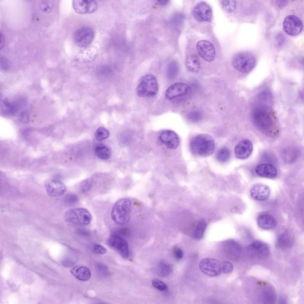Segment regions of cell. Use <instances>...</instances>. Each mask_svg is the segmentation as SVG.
Returning <instances> with one entry per match:
<instances>
[{
	"instance_id": "6da1fadb",
	"label": "cell",
	"mask_w": 304,
	"mask_h": 304,
	"mask_svg": "<svg viewBox=\"0 0 304 304\" xmlns=\"http://www.w3.org/2000/svg\"><path fill=\"white\" fill-rule=\"evenodd\" d=\"M191 151L194 155L205 157L214 152L215 144L213 138L209 135L202 134L192 138L189 143Z\"/></svg>"
},
{
	"instance_id": "7a4b0ae2",
	"label": "cell",
	"mask_w": 304,
	"mask_h": 304,
	"mask_svg": "<svg viewBox=\"0 0 304 304\" xmlns=\"http://www.w3.org/2000/svg\"><path fill=\"white\" fill-rule=\"evenodd\" d=\"M132 204L128 199H120L116 202L112 208V218L116 223L119 225L125 224L130 218Z\"/></svg>"
},
{
	"instance_id": "3957f363",
	"label": "cell",
	"mask_w": 304,
	"mask_h": 304,
	"mask_svg": "<svg viewBox=\"0 0 304 304\" xmlns=\"http://www.w3.org/2000/svg\"><path fill=\"white\" fill-rule=\"evenodd\" d=\"M158 90V84L156 77L153 75L148 74L141 78L136 91L139 96L151 97L157 94Z\"/></svg>"
},
{
	"instance_id": "277c9868",
	"label": "cell",
	"mask_w": 304,
	"mask_h": 304,
	"mask_svg": "<svg viewBox=\"0 0 304 304\" xmlns=\"http://www.w3.org/2000/svg\"><path fill=\"white\" fill-rule=\"evenodd\" d=\"M254 55L248 52H242L235 55L232 60L234 67L242 73H247L251 70L256 64Z\"/></svg>"
},
{
	"instance_id": "5b68a950",
	"label": "cell",
	"mask_w": 304,
	"mask_h": 304,
	"mask_svg": "<svg viewBox=\"0 0 304 304\" xmlns=\"http://www.w3.org/2000/svg\"><path fill=\"white\" fill-rule=\"evenodd\" d=\"M65 220L73 224L79 225L86 226L88 224L91 220V216L86 209L76 208L69 210L65 214Z\"/></svg>"
},
{
	"instance_id": "8992f818",
	"label": "cell",
	"mask_w": 304,
	"mask_h": 304,
	"mask_svg": "<svg viewBox=\"0 0 304 304\" xmlns=\"http://www.w3.org/2000/svg\"><path fill=\"white\" fill-rule=\"evenodd\" d=\"M268 108L260 105H256L251 113V118L254 124L263 130L270 129L272 125L271 117L268 112Z\"/></svg>"
},
{
	"instance_id": "52a82bcc",
	"label": "cell",
	"mask_w": 304,
	"mask_h": 304,
	"mask_svg": "<svg viewBox=\"0 0 304 304\" xmlns=\"http://www.w3.org/2000/svg\"><path fill=\"white\" fill-rule=\"evenodd\" d=\"M303 24L300 19L294 15H289L284 19L283 27L285 32L291 36L299 34L302 31Z\"/></svg>"
},
{
	"instance_id": "ba28073f",
	"label": "cell",
	"mask_w": 304,
	"mask_h": 304,
	"mask_svg": "<svg viewBox=\"0 0 304 304\" xmlns=\"http://www.w3.org/2000/svg\"><path fill=\"white\" fill-rule=\"evenodd\" d=\"M94 37V30L89 27H83L75 32L74 39L75 44L81 48H85L89 45Z\"/></svg>"
},
{
	"instance_id": "9c48e42d",
	"label": "cell",
	"mask_w": 304,
	"mask_h": 304,
	"mask_svg": "<svg viewBox=\"0 0 304 304\" xmlns=\"http://www.w3.org/2000/svg\"><path fill=\"white\" fill-rule=\"evenodd\" d=\"M199 267L203 273L211 277L218 276L222 272L221 264L213 259H203L200 262Z\"/></svg>"
},
{
	"instance_id": "30bf717a",
	"label": "cell",
	"mask_w": 304,
	"mask_h": 304,
	"mask_svg": "<svg viewBox=\"0 0 304 304\" xmlns=\"http://www.w3.org/2000/svg\"><path fill=\"white\" fill-rule=\"evenodd\" d=\"M260 289L259 295L261 299L264 303H275L277 301L276 294L273 287L265 282H257Z\"/></svg>"
},
{
	"instance_id": "8fae6325",
	"label": "cell",
	"mask_w": 304,
	"mask_h": 304,
	"mask_svg": "<svg viewBox=\"0 0 304 304\" xmlns=\"http://www.w3.org/2000/svg\"><path fill=\"white\" fill-rule=\"evenodd\" d=\"M108 243L111 247L117 251L123 257L127 258L129 256L128 243L122 237L116 235H112L108 238Z\"/></svg>"
},
{
	"instance_id": "7c38bea8",
	"label": "cell",
	"mask_w": 304,
	"mask_h": 304,
	"mask_svg": "<svg viewBox=\"0 0 304 304\" xmlns=\"http://www.w3.org/2000/svg\"><path fill=\"white\" fill-rule=\"evenodd\" d=\"M193 13L197 20L199 21L210 22L212 17V11L210 6L206 3L201 1L194 7Z\"/></svg>"
},
{
	"instance_id": "4fadbf2b",
	"label": "cell",
	"mask_w": 304,
	"mask_h": 304,
	"mask_svg": "<svg viewBox=\"0 0 304 304\" xmlns=\"http://www.w3.org/2000/svg\"><path fill=\"white\" fill-rule=\"evenodd\" d=\"M197 50L202 58L208 62L213 61L215 58L216 52L212 44L206 40L199 41L197 45Z\"/></svg>"
},
{
	"instance_id": "5bb4252c",
	"label": "cell",
	"mask_w": 304,
	"mask_h": 304,
	"mask_svg": "<svg viewBox=\"0 0 304 304\" xmlns=\"http://www.w3.org/2000/svg\"><path fill=\"white\" fill-rule=\"evenodd\" d=\"M189 88L186 84L183 83H177L170 86L166 90L165 96L168 99H171L178 97L186 96L188 94Z\"/></svg>"
},
{
	"instance_id": "9a60e30c",
	"label": "cell",
	"mask_w": 304,
	"mask_h": 304,
	"mask_svg": "<svg viewBox=\"0 0 304 304\" xmlns=\"http://www.w3.org/2000/svg\"><path fill=\"white\" fill-rule=\"evenodd\" d=\"M72 6L76 12L81 14L92 13L97 7L96 3L93 0H74Z\"/></svg>"
},
{
	"instance_id": "2e32d148",
	"label": "cell",
	"mask_w": 304,
	"mask_h": 304,
	"mask_svg": "<svg viewBox=\"0 0 304 304\" xmlns=\"http://www.w3.org/2000/svg\"><path fill=\"white\" fill-rule=\"evenodd\" d=\"M253 150V145L251 142L248 139H244L236 145L234 151L235 156L237 158L243 159L250 156Z\"/></svg>"
},
{
	"instance_id": "e0dca14e",
	"label": "cell",
	"mask_w": 304,
	"mask_h": 304,
	"mask_svg": "<svg viewBox=\"0 0 304 304\" xmlns=\"http://www.w3.org/2000/svg\"><path fill=\"white\" fill-rule=\"evenodd\" d=\"M250 193L254 200L263 201L267 199L270 195V190L267 185L261 183L253 185L251 187Z\"/></svg>"
},
{
	"instance_id": "ac0fdd59",
	"label": "cell",
	"mask_w": 304,
	"mask_h": 304,
	"mask_svg": "<svg viewBox=\"0 0 304 304\" xmlns=\"http://www.w3.org/2000/svg\"><path fill=\"white\" fill-rule=\"evenodd\" d=\"M248 250L253 256L259 259L265 258L269 253V248L266 244L261 241H256L250 244Z\"/></svg>"
},
{
	"instance_id": "d6986e66",
	"label": "cell",
	"mask_w": 304,
	"mask_h": 304,
	"mask_svg": "<svg viewBox=\"0 0 304 304\" xmlns=\"http://www.w3.org/2000/svg\"><path fill=\"white\" fill-rule=\"evenodd\" d=\"M45 187L48 194L51 197L62 195L66 191L64 184L60 180H56L48 181L45 184Z\"/></svg>"
},
{
	"instance_id": "ffe728a7",
	"label": "cell",
	"mask_w": 304,
	"mask_h": 304,
	"mask_svg": "<svg viewBox=\"0 0 304 304\" xmlns=\"http://www.w3.org/2000/svg\"><path fill=\"white\" fill-rule=\"evenodd\" d=\"M160 139L167 148L171 149L177 148L179 143V139L177 134L170 130L163 131L160 135Z\"/></svg>"
},
{
	"instance_id": "44dd1931",
	"label": "cell",
	"mask_w": 304,
	"mask_h": 304,
	"mask_svg": "<svg viewBox=\"0 0 304 304\" xmlns=\"http://www.w3.org/2000/svg\"><path fill=\"white\" fill-rule=\"evenodd\" d=\"M255 172L258 176L263 178H273L277 175V172L273 165L264 163L258 165L255 168Z\"/></svg>"
},
{
	"instance_id": "7402d4cb",
	"label": "cell",
	"mask_w": 304,
	"mask_h": 304,
	"mask_svg": "<svg viewBox=\"0 0 304 304\" xmlns=\"http://www.w3.org/2000/svg\"><path fill=\"white\" fill-rule=\"evenodd\" d=\"M257 221L259 226L266 230L273 228L277 223L275 218L271 215L267 214L260 215L258 216Z\"/></svg>"
},
{
	"instance_id": "603a6c76",
	"label": "cell",
	"mask_w": 304,
	"mask_h": 304,
	"mask_svg": "<svg viewBox=\"0 0 304 304\" xmlns=\"http://www.w3.org/2000/svg\"><path fill=\"white\" fill-rule=\"evenodd\" d=\"M293 241L292 236L288 232H285L280 235L278 237L276 246L279 248L287 249L292 247Z\"/></svg>"
},
{
	"instance_id": "cb8c5ba5",
	"label": "cell",
	"mask_w": 304,
	"mask_h": 304,
	"mask_svg": "<svg viewBox=\"0 0 304 304\" xmlns=\"http://www.w3.org/2000/svg\"><path fill=\"white\" fill-rule=\"evenodd\" d=\"M70 272L75 277L81 281H88L91 277V273L89 269L84 266L74 267L71 269Z\"/></svg>"
},
{
	"instance_id": "d4e9b609",
	"label": "cell",
	"mask_w": 304,
	"mask_h": 304,
	"mask_svg": "<svg viewBox=\"0 0 304 304\" xmlns=\"http://www.w3.org/2000/svg\"><path fill=\"white\" fill-rule=\"evenodd\" d=\"M185 64L187 69L192 72H196L199 69L200 64L197 56L193 54L188 55L186 57Z\"/></svg>"
},
{
	"instance_id": "484cf974",
	"label": "cell",
	"mask_w": 304,
	"mask_h": 304,
	"mask_svg": "<svg viewBox=\"0 0 304 304\" xmlns=\"http://www.w3.org/2000/svg\"><path fill=\"white\" fill-rule=\"evenodd\" d=\"M98 53V50L96 48L94 47L86 49L85 50L79 54V57L82 58V61L84 62H89L94 60L96 57Z\"/></svg>"
},
{
	"instance_id": "4316f807",
	"label": "cell",
	"mask_w": 304,
	"mask_h": 304,
	"mask_svg": "<svg viewBox=\"0 0 304 304\" xmlns=\"http://www.w3.org/2000/svg\"><path fill=\"white\" fill-rule=\"evenodd\" d=\"M172 268L170 265L164 262H160L158 265L157 272L161 277H165L169 275L172 272Z\"/></svg>"
},
{
	"instance_id": "83f0119b",
	"label": "cell",
	"mask_w": 304,
	"mask_h": 304,
	"mask_svg": "<svg viewBox=\"0 0 304 304\" xmlns=\"http://www.w3.org/2000/svg\"><path fill=\"white\" fill-rule=\"evenodd\" d=\"M95 153L96 156L102 159H107L110 156V151L106 146L100 145L97 146L95 149Z\"/></svg>"
},
{
	"instance_id": "f1b7e54d",
	"label": "cell",
	"mask_w": 304,
	"mask_h": 304,
	"mask_svg": "<svg viewBox=\"0 0 304 304\" xmlns=\"http://www.w3.org/2000/svg\"><path fill=\"white\" fill-rule=\"evenodd\" d=\"M230 156V152L227 147H223L220 148L217 151L216 158L218 162L224 163L227 162Z\"/></svg>"
},
{
	"instance_id": "f546056e",
	"label": "cell",
	"mask_w": 304,
	"mask_h": 304,
	"mask_svg": "<svg viewBox=\"0 0 304 304\" xmlns=\"http://www.w3.org/2000/svg\"><path fill=\"white\" fill-rule=\"evenodd\" d=\"M179 69L177 62L175 61H171L168 64L167 70V74L168 79H174L178 73Z\"/></svg>"
},
{
	"instance_id": "4dcf8cb0",
	"label": "cell",
	"mask_w": 304,
	"mask_h": 304,
	"mask_svg": "<svg viewBox=\"0 0 304 304\" xmlns=\"http://www.w3.org/2000/svg\"><path fill=\"white\" fill-rule=\"evenodd\" d=\"M207 224L203 220H200L198 223L193 235L194 238L196 240H200L202 238L206 228Z\"/></svg>"
},
{
	"instance_id": "1f68e13d",
	"label": "cell",
	"mask_w": 304,
	"mask_h": 304,
	"mask_svg": "<svg viewBox=\"0 0 304 304\" xmlns=\"http://www.w3.org/2000/svg\"><path fill=\"white\" fill-rule=\"evenodd\" d=\"M220 3L223 9L227 12H233L235 9L236 3L234 0H221Z\"/></svg>"
},
{
	"instance_id": "d6a6232c",
	"label": "cell",
	"mask_w": 304,
	"mask_h": 304,
	"mask_svg": "<svg viewBox=\"0 0 304 304\" xmlns=\"http://www.w3.org/2000/svg\"><path fill=\"white\" fill-rule=\"evenodd\" d=\"M109 134V132L107 129L104 127H100L96 130L95 136L98 140L101 141L107 138Z\"/></svg>"
},
{
	"instance_id": "836d02e7",
	"label": "cell",
	"mask_w": 304,
	"mask_h": 304,
	"mask_svg": "<svg viewBox=\"0 0 304 304\" xmlns=\"http://www.w3.org/2000/svg\"><path fill=\"white\" fill-rule=\"evenodd\" d=\"M202 117L201 113L198 111L190 113L187 115L189 120L192 122H198L201 120Z\"/></svg>"
},
{
	"instance_id": "e575fe53",
	"label": "cell",
	"mask_w": 304,
	"mask_h": 304,
	"mask_svg": "<svg viewBox=\"0 0 304 304\" xmlns=\"http://www.w3.org/2000/svg\"><path fill=\"white\" fill-rule=\"evenodd\" d=\"M152 282L153 286L159 290L165 291L167 289V286L166 284L159 279L153 278L152 280Z\"/></svg>"
},
{
	"instance_id": "d590c367",
	"label": "cell",
	"mask_w": 304,
	"mask_h": 304,
	"mask_svg": "<svg viewBox=\"0 0 304 304\" xmlns=\"http://www.w3.org/2000/svg\"><path fill=\"white\" fill-rule=\"evenodd\" d=\"M92 186L91 180L90 179H87L82 182L80 185V189L83 193H86L90 190Z\"/></svg>"
},
{
	"instance_id": "8d00e7d4",
	"label": "cell",
	"mask_w": 304,
	"mask_h": 304,
	"mask_svg": "<svg viewBox=\"0 0 304 304\" xmlns=\"http://www.w3.org/2000/svg\"><path fill=\"white\" fill-rule=\"evenodd\" d=\"M79 200V197L76 195L70 194L67 195L64 198L66 203L69 205H72L76 203Z\"/></svg>"
},
{
	"instance_id": "74e56055",
	"label": "cell",
	"mask_w": 304,
	"mask_h": 304,
	"mask_svg": "<svg viewBox=\"0 0 304 304\" xmlns=\"http://www.w3.org/2000/svg\"><path fill=\"white\" fill-rule=\"evenodd\" d=\"M222 272L225 273H228L231 272L233 270V266L230 262H224L221 264Z\"/></svg>"
},
{
	"instance_id": "f35d334b",
	"label": "cell",
	"mask_w": 304,
	"mask_h": 304,
	"mask_svg": "<svg viewBox=\"0 0 304 304\" xmlns=\"http://www.w3.org/2000/svg\"><path fill=\"white\" fill-rule=\"evenodd\" d=\"M42 1L40 5L41 9L44 12H50L53 7L52 3L48 2V1Z\"/></svg>"
},
{
	"instance_id": "ab89813d",
	"label": "cell",
	"mask_w": 304,
	"mask_h": 304,
	"mask_svg": "<svg viewBox=\"0 0 304 304\" xmlns=\"http://www.w3.org/2000/svg\"><path fill=\"white\" fill-rule=\"evenodd\" d=\"M285 37L283 33H278L276 35L275 37L276 45L278 47L282 46L285 42Z\"/></svg>"
},
{
	"instance_id": "60d3db41",
	"label": "cell",
	"mask_w": 304,
	"mask_h": 304,
	"mask_svg": "<svg viewBox=\"0 0 304 304\" xmlns=\"http://www.w3.org/2000/svg\"><path fill=\"white\" fill-rule=\"evenodd\" d=\"M93 249L95 253L98 254H104L107 251L106 248L99 244L94 245L93 247Z\"/></svg>"
},
{
	"instance_id": "b9f144b4",
	"label": "cell",
	"mask_w": 304,
	"mask_h": 304,
	"mask_svg": "<svg viewBox=\"0 0 304 304\" xmlns=\"http://www.w3.org/2000/svg\"><path fill=\"white\" fill-rule=\"evenodd\" d=\"M173 252L175 258L178 260L182 259L183 257V252L182 250L179 248L174 247L173 249Z\"/></svg>"
},
{
	"instance_id": "7bdbcfd3",
	"label": "cell",
	"mask_w": 304,
	"mask_h": 304,
	"mask_svg": "<svg viewBox=\"0 0 304 304\" xmlns=\"http://www.w3.org/2000/svg\"><path fill=\"white\" fill-rule=\"evenodd\" d=\"M20 120L21 122L23 123L26 124L28 122L29 119V116L28 113L24 111L20 113Z\"/></svg>"
},
{
	"instance_id": "ee69618b",
	"label": "cell",
	"mask_w": 304,
	"mask_h": 304,
	"mask_svg": "<svg viewBox=\"0 0 304 304\" xmlns=\"http://www.w3.org/2000/svg\"><path fill=\"white\" fill-rule=\"evenodd\" d=\"M288 3V1L287 0H277L275 2V5L277 9H281L285 7Z\"/></svg>"
},
{
	"instance_id": "f6af8a7d",
	"label": "cell",
	"mask_w": 304,
	"mask_h": 304,
	"mask_svg": "<svg viewBox=\"0 0 304 304\" xmlns=\"http://www.w3.org/2000/svg\"><path fill=\"white\" fill-rule=\"evenodd\" d=\"M0 67L3 70H6L8 68V62L5 58L2 57L0 58Z\"/></svg>"
},
{
	"instance_id": "bcb514c9",
	"label": "cell",
	"mask_w": 304,
	"mask_h": 304,
	"mask_svg": "<svg viewBox=\"0 0 304 304\" xmlns=\"http://www.w3.org/2000/svg\"><path fill=\"white\" fill-rule=\"evenodd\" d=\"M64 266L66 267H71L73 265V263L68 261H65L63 263Z\"/></svg>"
},
{
	"instance_id": "7dc6e473",
	"label": "cell",
	"mask_w": 304,
	"mask_h": 304,
	"mask_svg": "<svg viewBox=\"0 0 304 304\" xmlns=\"http://www.w3.org/2000/svg\"><path fill=\"white\" fill-rule=\"evenodd\" d=\"M168 1L167 0H158V3L161 5H165L168 3Z\"/></svg>"
},
{
	"instance_id": "c3c4849f",
	"label": "cell",
	"mask_w": 304,
	"mask_h": 304,
	"mask_svg": "<svg viewBox=\"0 0 304 304\" xmlns=\"http://www.w3.org/2000/svg\"><path fill=\"white\" fill-rule=\"evenodd\" d=\"M279 303L282 304L286 303V300L283 298H281L279 299Z\"/></svg>"
}]
</instances>
